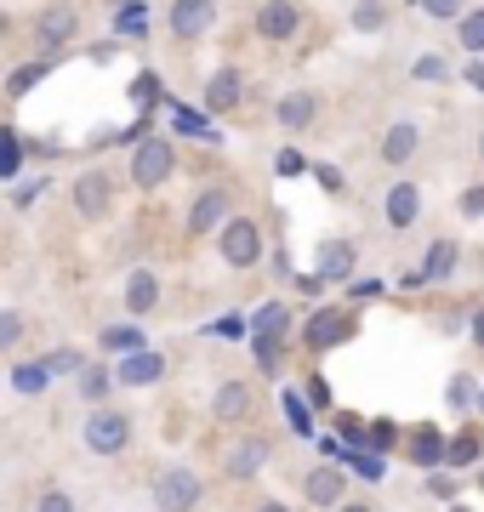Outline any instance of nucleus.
Wrapping results in <instances>:
<instances>
[{
    "mask_svg": "<svg viewBox=\"0 0 484 512\" xmlns=\"http://www.w3.org/2000/svg\"><path fill=\"white\" fill-rule=\"evenodd\" d=\"M103 348L109 353H143V330L137 325H109L103 330Z\"/></svg>",
    "mask_w": 484,
    "mask_h": 512,
    "instance_id": "obj_26",
    "label": "nucleus"
},
{
    "mask_svg": "<svg viewBox=\"0 0 484 512\" xmlns=\"http://www.w3.org/2000/svg\"><path fill=\"white\" fill-rule=\"evenodd\" d=\"M285 421H291V427H297L302 439H308V433H314V410H308V399H302V393H285Z\"/></svg>",
    "mask_w": 484,
    "mask_h": 512,
    "instance_id": "obj_30",
    "label": "nucleus"
},
{
    "mask_svg": "<svg viewBox=\"0 0 484 512\" xmlns=\"http://www.w3.org/2000/svg\"><path fill=\"white\" fill-rule=\"evenodd\" d=\"M257 512H291V507H285V501H262Z\"/></svg>",
    "mask_w": 484,
    "mask_h": 512,
    "instance_id": "obj_51",
    "label": "nucleus"
},
{
    "mask_svg": "<svg viewBox=\"0 0 484 512\" xmlns=\"http://www.w3.org/2000/svg\"><path fill=\"white\" fill-rule=\"evenodd\" d=\"M262 461H268V444H262V439H240L234 450H228L223 467H228V478H257Z\"/></svg>",
    "mask_w": 484,
    "mask_h": 512,
    "instance_id": "obj_19",
    "label": "nucleus"
},
{
    "mask_svg": "<svg viewBox=\"0 0 484 512\" xmlns=\"http://www.w3.org/2000/svg\"><path fill=\"white\" fill-rule=\"evenodd\" d=\"M154 92H160V80H154V74H143V80H137V103H149Z\"/></svg>",
    "mask_w": 484,
    "mask_h": 512,
    "instance_id": "obj_47",
    "label": "nucleus"
},
{
    "mask_svg": "<svg viewBox=\"0 0 484 512\" xmlns=\"http://www.w3.org/2000/svg\"><path fill=\"white\" fill-rule=\"evenodd\" d=\"M171 35L177 40H200L217 23V0H171Z\"/></svg>",
    "mask_w": 484,
    "mask_h": 512,
    "instance_id": "obj_7",
    "label": "nucleus"
},
{
    "mask_svg": "<svg viewBox=\"0 0 484 512\" xmlns=\"http://www.w3.org/2000/svg\"><path fill=\"white\" fill-rule=\"evenodd\" d=\"M154 302H160V279H154L149 268H137V274L126 279V308L131 313H149Z\"/></svg>",
    "mask_w": 484,
    "mask_h": 512,
    "instance_id": "obj_22",
    "label": "nucleus"
},
{
    "mask_svg": "<svg viewBox=\"0 0 484 512\" xmlns=\"http://www.w3.org/2000/svg\"><path fill=\"white\" fill-rule=\"evenodd\" d=\"M75 29H80V12L69 6V0H57V6H46V12L35 18V46L52 57V52H63V46L75 40Z\"/></svg>",
    "mask_w": 484,
    "mask_h": 512,
    "instance_id": "obj_6",
    "label": "nucleus"
},
{
    "mask_svg": "<svg viewBox=\"0 0 484 512\" xmlns=\"http://www.w3.org/2000/svg\"><path fill=\"white\" fill-rule=\"evenodd\" d=\"M143 23H149L143 6H126V12H120V29H126V35H143Z\"/></svg>",
    "mask_w": 484,
    "mask_h": 512,
    "instance_id": "obj_40",
    "label": "nucleus"
},
{
    "mask_svg": "<svg viewBox=\"0 0 484 512\" xmlns=\"http://www.w3.org/2000/svg\"><path fill=\"white\" fill-rule=\"evenodd\" d=\"M86 444H92L97 456H120L131 444V416L126 410H92L86 416Z\"/></svg>",
    "mask_w": 484,
    "mask_h": 512,
    "instance_id": "obj_5",
    "label": "nucleus"
},
{
    "mask_svg": "<svg viewBox=\"0 0 484 512\" xmlns=\"http://www.w3.org/2000/svg\"><path fill=\"white\" fill-rule=\"evenodd\" d=\"M302 495H308L314 507H342V501H348V478L336 473V467H314V473L302 478Z\"/></svg>",
    "mask_w": 484,
    "mask_h": 512,
    "instance_id": "obj_14",
    "label": "nucleus"
},
{
    "mask_svg": "<svg viewBox=\"0 0 484 512\" xmlns=\"http://www.w3.org/2000/svg\"><path fill=\"white\" fill-rule=\"evenodd\" d=\"M109 382H114V370H80V393H86V399H103Z\"/></svg>",
    "mask_w": 484,
    "mask_h": 512,
    "instance_id": "obj_37",
    "label": "nucleus"
},
{
    "mask_svg": "<svg viewBox=\"0 0 484 512\" xmlns=\"http://www.w3.org/2000/svg\"><path fill=\"white\" fill-rule=\"evenodd\" d=\"M274 114H280V126H285V131H302V126H314L319 97H314V92H285Z\"/></svg>",
    "mask_w": 484,
    "mask_h": 512,
    "instance_id": "obj_20",
    "label": "nucleus"
},
{
    "mask_svg": "<svg viewBox=\"0 0 484 512\" xmlns=\"http://www.w3.org/2000/svg\"><path fill=\"white\" fill-rule=\"evenodd\" d=\"M285 330H291V308L285 302H262L257 319H251V336H280L285 342Z\"/></svg>",
    "mask_w": 484,
    "mask_h": 512,
    "instance_id": "obj_23",
    "label": "nucleus"
},
{
    "mask_svg": "<svg viewBox=\"0 0 484 512\" xmlns=\"http://www.w3.org/2000/svg\"><path fill=\"white\" fill-rule=\"evenodd\" d=\"M445 450L450 444L439 439V427H416V433H410V461H416V467H439Z\"/></svg>",
    "mask_w": 484,
    "mask_h": 512,
    "instance_id": "obj_21",
    "label": "nucleus"
},
{
    "mask_svg": "<svg viewBox=\"0 0 484 512\" xmlns=\"http://www.w3.org/2000/svg\"><path fill=\"white\" fill-rule=\"evenodd\" d=\"M46 382H52L46 359H40V365H18V370H12V387H18V393H40Z\"/></svg>",
    "mask_w": 484,
    "mask_h": 512,
    "instance_id": "obj_29",
    "label": "nucleus"
},
{
    "mask_svg": "<svg viewBox=\"0 0 484 512\" xmlns=\"http://www.w3.org/2000/svg\"><path fill=\"white\" fill-rule=\"evenodd\" d=\"M445 57H422V63H416V80H445Z\"/></svg>",
    "mask_w": 484,
    "mask_h": 512,
    "instance_id": "obj_41",
    "label": "nucleus"
},
{
    "mask_svg": "<svg viewBox=\"0 0 484 512\" xmlns=\"http://www.w3.org/2000/svg\"><path fill=\"white\" fill-rule=\"evenodd\" d=\"M251 404H257V393L245 382H223L217 387V399H211V410H217V421H245L251 416Z\"/></svg>",
    "mask_w": 484,
    "mask_h": 512,
    "instance_id": "obj_17",
    "label": "nucleus"
},
{
    "mask_svg": "<svg viewBox=\"0 0 484 512\" xmlns=\"http://www.w3.org/2000/svg\"><path fill=\"white\" fill-rule=\"evenodd\" d=\"M445 461L450 467H473V461H479V433H456L450 450H445Z\"/></svg>",
    "mask_w": 484,
    "mask_h": 512,
    "instance_id": "obj_28",
    "label": "nucleus"
},
{
    "mask_svg": "<svg viewBox=\"0 0 484 512\" xmlns=\"http://www.w3.org/2000/svg\"><path fill=\"white\" fill-rule=\"evenodd\" d=\"M462 80L473 86V92H484V63H467V69H462Z\"/></svg>",
    "mask_w": 484,
    "mask_h": 512,
    "instance_id": "obj_46",
    "label": "nucleus"
},
{
    "mask_svg": "<svg viewBox=\"0 0 484 512\" xmlns=\"http://www.w3.org/2000/svg\"><path fill=\"white\" fill-rule=\"evenodd\" d=\"M382 23H388V6H382V0H359L354 6V29L371 35V29H382Z\"/></svg>",
    "mask_w": 484,
    "mask_h": 512,
    "instance_id": "obj_33",
    "label": "nucleus"
},
{
    "mask_svg": "<svg viewBox=\"0 0 484 512\" xmlns=\"http://www.w3.org/2000/svg\"><path fill=\"white\" fill-rule=\"evenodd\" d=\"M308 393H314V404H319V410H325V404H331V387L319 382V376H314V382H308Z\"/></svg>",
    "mask_w": 484,
    "mask_h": 512,
    "instance_id": "obj_48",
    "label": "nucleus"
},
{
    "mask_svg": "<svg viewBox=\"0 0 484 512\" xmlns=\"http://www.w3.org/2000/svg\"><path fill=\"white\" fill-rule=\"evenodd\" d=\"M456 40H462V52L484 57V6H473V12L456 18Z\"/></svg>",
    "mask_w": 484,
    "mask_h": 512,
    "instance_id": "obj_25",
    "label": "nucleus"
},
{
    "mask_svg": "<svg viewBox=\"0 0 484 512\" xmlns=\"http://www.w3.org/2000/svg\"><path fill=\"white\" fill-rule=\"evenodd\" d=\"M422 12H428V18H439V23H456L467 6H462V0H422Z\"/></svg>",
    "mask_w": 484,
    "mask_h": 512,
    "instance_id": "obj_36",
    "label": "nucleus"
},
{
    "mask_svg": "<svg viewBox=\"0 0 484 512\" xmlns=\"http://www.w3.org/2000/svg\"><path fill=\"white\" fill-rule=\"evenodd\" d=\"M160 376H166V353H154V348L126 353V359L114 365V382H120V387H154Z\"/></svg>",
    "mask_w": 484,
    "mask_h": 512,
    "instance_id": "obj_9",
    "label": "nucleus"
},
{
    "mask_svg": "<svg viewBox=\"0 0 484 512\" xmlns=\"http://www.w3.org/2000/svg\"><path fill=\"white\" fill-rule=\"evenodd\" d=\"M348 467H354V473H365L371 484H376L382 473H388V461L376 456V450H354V456H348Z\"/></svg>",
    "mask_w": 484,
    "mask_h": 512,
    "instance_id": "obj_35",
    "label": "nucleus"
},
{
    "mask_svg": "<svg viewBox=\"0 0 484 512\" xmlns=\"http://www.w3.org/2000/svg\"><path fill=\"white\" fill-rule=\"evenodd\" d=\"M450 512H467V507H450Z\"/></svg>",
    "mask_w": 484,
    "mask_h": 512,
    "instance_id": "obj_54",
    "label": "nucleus"
},
{
    "mask_svg": "<svg viewBox=\"0 0 484 512\" xmlns=\"http://www.w3.org/2000/svg\"><path fill=\"white\" fill-rule=\"evenodd\" d=\"M479 410H484V393H479Z\"/></svg>",
    "mask_w": 484,
    "mask_h": 512,
    "instance_id": "obj_55",
    "label": "nucleus"
},
{
    "mask_svg": "<svg viewBox=\"0 0 484 512\" xmlns=\"http://www.w3.org/2000/svg\"><path fill=\"white\" fill-rule=\"evenodd\" d=\"M297 171H308V165H302L297 148H285V154H280V177H297Z\"/></svg>",
    "mask_w": 484,
    "mask_h": 512,
    "instance_id": "obj_43",
    "label": "nucleus"
},
{
    "mask_svg": "<svg viewBox=\"0 0 484 512\" xmlns=\"http://www.w3.org/2000/svg\"><path fill=\"white\" fill-rule=\"evenodd\" d=\"M445 399H450V410H479V387H473V376H450Z\"/></svg>",
    "mask_w": 484,
    "mask_h": 512,
    "instance_id": "obj_27",
    "label": "nucleus"
},
{
    "mask_svg": "<svg viewBox=\"0 0 484 512\" xmlns=\"http://www.w3.org/2000/svg\"><path fill=\"white\" fill-rule=\"evenodd\" d=\"M240 97H245V74L240 69H217L211 80H205V109L211 114L240 109Z\"/></svg>",
    "mask_w": 484,
    "mask_h": 512,
    "instance_id": "obj_13",
    "label": "nucleus"
},
{
    "mask_svg": "<svg viewBox=\"0 0 484 512\" xmlns=\"http://www.w3.org/2000/svg\"><path fill=\"white\" fill-rule=\"evenodd\" d=\"M359 268V251H354V239H325L314 256V274L325 279V285H342V279Z\"/></svg>",
    "mask_w": 484,
    "mask_h": 512,
    "instance_id": "obj_8",
    "label": "nucleus"
},
{
    "mask_svg": "<svg viewBox=\"0 0 484 512\" xmlns=\"http://www.w3.org/2000/svg\"><path fill=\"white\" fill-rule=\"evenodd\" d=\"M479 160H484V131H479Z\"/></svg>",
    "mask_w": 484,
    "mask_h": 512,
    "instance_id": "obj_52",
    "label": "nucleus"
},
{
    "mask_svg": "<svg viewBox=\"0 0 484 512\" xmlns=\"http://www.w3.org/2000/svg\"><path fill=\"white\" fill-rule=\"evenodd\" d=\"M456 239H433V251L422 256V268L416 274H405V285L416 291V285H439V279H450V268H456Z\"/></svg>",
    "mask_w": 484,
    "mask_h": 512,
    "instance_id": "obj_12",
    "label": "nucleus"
},
{
    "mask_svg": "<svg viewBox=\"0 0 484 512\" xmlns=\"http://www.w3.org/2000/svg\"><path fill=\"white\" fill-rule=\"evenodd\" d=\"M46 69H52V57H40V63H23V69L6 74V97H29L46 80Z\"/></svg>",
    "mask_w": 484,
    "mask_h": 512,
    "instance_id": "obj_24",
    "label": "nucleus"
},
{
    "mask_svg": "<svg viewBox=\"0 0 484 512\" xmlns=\"http://www.w3.org/2000/svg\"><path fill=\"white\" fill-rule=\"evenodd\" d=\"M35 512H75V495H63V490H46L35 501Z\"/></svg>",
    "mask_w": 484,
    "mask_h": 512,
    "instance_id": "obj_38",
    "label": "nucleus"
},
{
    "mask_svg": "<svg viewBox=\"0 0 484 512\" xmlns=\"http://www.w3.org/2000/svg\"><path fill=\"white\" fill-rule=\"evenodd\" d=\"M171 126L183 131V137H200V143H217V131L205 126V120H200L194 109H177V114H171Z\"/></svg>",
    "mask_w": 484,
    "mask_h": 512,
    "instance_id": "obj_31",
    "label": "nucleus"
},
{
    "mask_svg": "<svg viewBox=\"0 0 484 512\" xmlns=\"http://www.w3.org/2000/svg\"><path fill=\"white\" fill-rule=\"evenodd\" d=\"M23 330H29V319H23V313H12V308L0 313V353H6V348H18V342H23Z\"/></svg>",
    "mask_w": 484,
    "mask_h": 512,
    "instance_id": "obj_34",
    "label": "nucleus"
},
{
    "mask_svg": "<svg viewBox=\"0 0 484 512\" xmlns=\"http://www.w3.org/2000/svg\"><path fill=\"white\" fill-rule=\"evenodd\" d=\"M171 171H177V148H171V137H143L137 154H131V183L143 188V194H154V188L171 183Z\"/></svg>",
    "mask_w": 484,
    "mask_h": 512,
    "instance_id": "obj_1",
    "label": "nucleus"
},
{
    "mask_svg": "<svg viewBox=\"0 0 484 512\" xmlns=\"http://www.w3.org/2000/svg\"><path fill=\"white\" fill-rule=\"evenodd\" d=\"M200 495H205L200 473H188V467H166L160 484H154V507H160V512H194V507H200Z\"/></svg>",
    "mask_w": 484,
    "mask_h": 512,
    "instance_id": "obj_3",
    "label": "nucleus"
},
{
    "mask_svg": "<svg viewBox=\"0 0 484 512\" xmlns=\"http://www.w3.org/2000/svg\"><path fill=\"white\" fill-rule=\"evenodd\" d=\"M354 336V313H342V308H325V313H314L308 319V348H342Z\"/></svg>",
    "mask_w": 484,
    "mask_h": 512,
    "instance_id": "obj_10",
    "label": "nucleus"
},
{
    "mask_svg": "<svg viewBox=\"0 0 484 512\" xmlns=\"http://www.w3.org/2000/svg\"><path fill=\"white\" fill-rule=\"evenodd\" d=\"M223 222H228V188H205L194 200V211H188V234H211Z\"/></svg>",
    "mask_w": 484,
    "mask_h": 512,
    "instance_id": "obj_15",
    "label": "nucleus"
},
{
    "mask_svg": "<svg viewBox=\"0 0 484 512\" xmlns=\"http://www.w3.org/2000/svg\"><path fill=\"white\" fill-rule=\"evenodd\" d=\"M462 211H467V217H479V211H484V188H467V194H462Z\"/></svg>",
    "mask_w": 484,
    "mask_h": 512,
    "instance_id": "obj_45",
    "label": "nucleus"
},
{
    "mask_svg": "<svg viewBox=\"0 0 484 512\" xmlns=\"http://www.w3.org/2000/svg\"><path fill=\"white\" fill-rule=\"evenodd\" d=\"M217 251H223L228 268H257L262 256V228L251 217H228L223 228H217Z\"/></svg>",
    "mask_w": 484,
    "mask_h": 512,
    "instance_id": "obj_2",
    "label": "nucleus"
},
{
    "mask_svg": "<svg viewBox=\"0 0 484 512\" xmlns=\"http://www.w3.org/2000/svg\"><path fill=\"white\" fill-rule=\"evenodd\" d=\"M473 342H479V348H484V308L473 313Z\"/></svg>",
    "mask_w": 484,
    "mask_h": 512,
    "instance_id": "obj_49",
    "label": "nucleus"
},
{
    "mask_svg": "<svg viewBox=\"0 0 484 512\" xmlns=\"http://www.w3.org/2000/svg\"><path fill=\"white\" fill-rule=\"evenodd\" d=\"M297 29H302L297 0H262V12H257V35L262 40H291Z\"/></svg>",
    "mask_w": 484,
    "mask_h": 512,
    "instance_id": "obj_11",
    "label": "nucleus"
},
{
    "mask_svg": "<svg viewBox=\"0 0 484 512\" xmlns=\"http://www.w3.org/2000/svg\"><path fill=\"white\" fill-rule=\"evenodd\" d=\"M314 177L325 183V194H342V171L336 165H314Z\"/></svg>",
    "mask_w": 484,
    "mask_h": 512,
    "instance_id": "obj_42",
    "label": "nucleus"
},
{
    "mask_svg": "<svg viewBox=\"0 0 484 512\" xmlns=\"http://www.w3.org/2000/svg\"><path fill=\"white\" fill-rule=\"evenodd\" d=\"M69 200H75V211L86 222H103L114 205V177L109 171H80L75 183H69Z\"/></svg>",
    "mask_w": 484,
    "mask_h": 512,
    "instance_id": "obj_4",
    "label": "nucleus"
},
{
    "mask_svg": "<svg viewBox=\"0 0 484 512\" xmlns=\"http://www.w3.org/2000/svg\"><path fill=\"white\" fill-rule=\"evenodd\" d=\"M46 370H52V376H69V370H80V353H69V348H57L52 359H46Z\"/></svg>",
    "mask_w": 484,
    "mask_h": 512,
    "instance_id": "obj_39",
    "label": "nucleus"
},
{
    "mask_svg": "<svg viewBox=\"0 0 484 512\" xmlns=\"http://www.w3.org/2000/svg\"><path fill=\"white\" fill-rule=\"evenodd\" d=\"M217 336H245V319H240V313H228V319H217Z\"/></svg>",
    "mask_w": 484,
    "mask_h": 512,
    "instance_id": "obj_44",
    "label": "nucleus"
},
{
    "mask_svg": "<svg viewBox=\"0 0 484 512\" xmlns=\"http://www.w3.org/2000/svg\"><path fill=\"white\" fill-rule=\"evenodd\" d=\"M336 512H371V501H342Z\"/></svg>",
    "mask_w": 484,
    "mask_h": 512,
    "instance_id": "obj_50",
    "label": "nucleus"
},
{
    "mask_svg": "<svg viewBox=\"0 0 484 512\" xmlns=\"http://www.w3.org/2000/svg\"><path fill=\"white\" fill-rule=\"evenodd\" d=\"M0 35H6V18H0Z\"/></svg>",
    "mask_w": 484,
    "mask_h": 512,
    "instance_id": "obj_53",
    "label": "nucleus"
},
{
    "mask_svg": "<svg viewBox=\"0 0 484 512\" xmlns=\"http://www.w3.org/2000/svg\"><path fill=\"white\" fill-rule=\"evenodd\" d=\"M382 211H388V228H410V222L422 217V188L416 183H393L388 200H382Z\"/></svg>",
    "mask_w": 484,
    "mask_h": 512,
    "instance_id": "obj_16",
    "label": "nucleus"
},
{
    "mask_svg": "<svg viewBox=\"0 0 484 512\" xmlns=\"http://www.w3.org/2000/svg\"><path fill=\"white\" fill-rule=\"evenodd\" d=\"M416 148H422V126L399 120V126H388V137H382V160H388V165H405Z\"/></svg>",
    "mask_w": 484,
    "mask_h": 512,
    "instance_id": "obj_18",
    "label": "nucleus"
},
{
    "mask_svg": "<svg viewBox=\"0 0 484 512\" xmlns=\"http://www.w3.org/2000/svg\"><path fill=\"white\" fill-rule=\"evenodd\" d=\"M18 154H23V137L12 126H0V177H12V171H18Z\"/></svg>",
    "mask_w": 484,
    "mask_h": 512,
    "instance_id": "obj_32",
    "label": "nucleus"
}]
</instances>
